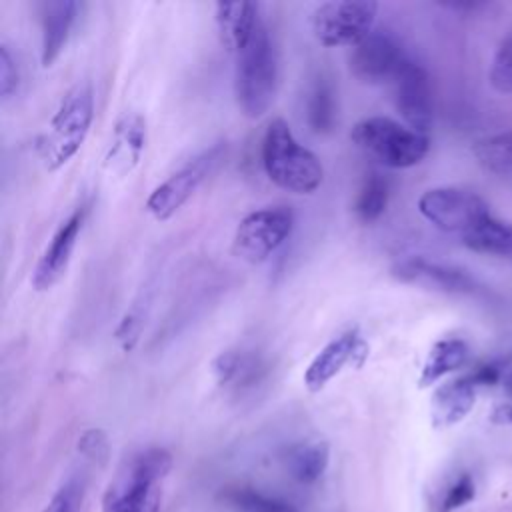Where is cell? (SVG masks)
<instances>
[{"instance_id":"obj_1","label":"cell","mask_w":512,"mask_h":512,"mask_svg":"<svg viewBox=\"0 0 512 512\" xmlns=\"http://www.w3.org/2000/svg\"><path fill=\"white\" fill-rule=\"evenodd\" d=\"M262 168L270 182L294 194H312L324 180L318 156L302 146L288 122L274 118L262 136Z\"/></svg>"},{"instance_id":"obj_2","label":"cell","mask_w":512,"mask_h":512,"mask_svg":"<svg viewBox=\"0 0 512 512\" xmlns=\"http://www.w3.org/2000/svg\"><path fill=\"white\" fill-rule=\"evenodd\" d=\"M276 88L278 56L262 22L250 44L236 54L234 96L240 112L250 120L264 116L274 102Z\"/></svg>"},{"instance_id":"obj_3","label":"cell","mask_w":512,"mask_h":512,"mask_svg":"<svg viewBox=\"0 0 512 512\" xmlns=\"http://www.w3.org/2000/svg\"><path fill=\"white\" fill-rule=\"evenodd\" d=\"M94 118V92L88 82L72 86L60 100L44 134L38 140V154L46 170L62 168L84 144Z\"/></svg>"},{"instance_id":"obj_4","label":"cell","mask_w":512,"mask_h":512,"mask_svg":"<svg viewBox=\"0 0 512 512\" xmlns=\"http://www.w3.org/2000/svg\"><path fill=\"white\" fill-rule=\"evenodd\" d=\"M350 138L360 150L376 158L380 164L400 170L420 164L430 150L426 134L386 116H372L356 122Z\"/></svg>"},{"instance_id":"obj_5","label":"cell","mask_w":512,"mask_h":512,"mask_svg":"<svg viewBox=\"0 0 512 512\" xmlns=\"http://www.w3.org/2000/svg\"><path fill=\"white\" fill-rule=\"evenodd\" d=\"M172 456L164 448H150L138 454L128 470L110 482L102 510L104 512H130L146 504L152 496H156V484L170 472Z\"/></svg>"},{"instance_id":"obj_6","label":"cell","mask_w":512,"mask_h":512,"mask_svg":"<svg viewBox=\"0 0 512 512\" xmlns=\"http://www.w3.org/2000/svg\"><path fill=\"white\" fill-rule=\"evenodd\" d=\"M294 212L286 206H266L246 214L236 226L232 250L238 258L260 264L268 260L292 234Z\"/></svg>"},{"instance_id":"obj_7","label":"cell","mask_w":512,"mask_h":512,"mask_svg":"<svg viewBox=\"0 0 512 512\" xmlns=\"http://www.w3.org/2000/svg\"><path fill=\"white\" fill-rule=\"evenodd\" d=\"M376 14L378 4L372 0L324 2L312 14V32L322 46L354 48L372 32Z\"/></svg>"},{"instance_id":"obj_8","label":"cell","mask_w":512,"mask_h":512,"mask_svg":"<svg viewBox=\"0 0 512 512\" xmlns=\"http://www.w3.org/2000/svg\"><path fill=\"white\" fill-rule=\"evenodd\" d=\"M224 156L226 142H216L196 154L180 170H176L170 178L152 190L146 200V210L160 222L172 218L192 198L198 186L214 172Z\"/></svg>"},{"instance_id":"obj_9","label":"cell","mask_w":512,"mask_h":512,"mask_svg":"<svg viewBox=\"0 0 512 512\" xmlns=\"http://www.w3.org/2000/svg\"><path fill=\"white\" fill-rule=\"evenodd\" d=\"M418 210L436 228L460 238L490 216L488 204L478 194L454 186L426 190L418 198Z\"/></svg>"},{"instance_id":"obj_10","label":"cell","mask_w":512,"mask_h":512,"mask_svg":"<svg viewBox=\"0 0 512 512\" xmlns=\"http://www.w3.org/2000/svg\"><path fill=\"white\" fill-rule=\"evenodd\" d=\"M406 56L394 36L382 30H372L362 42H358L348 58L352 76L364 84L392 82Z\"/></svg>"},{"instance_id":"obj_11","label":"cell","mask_w":512,"mask_h":512,"mask_svg":"<svg viewBox=\"0 0 512 512\" xmlns=\"http://www.w3.org/2000/svg\"><path fill=\"white\" fill-rule=\"evenodd\" d=\"M390 86L394 106L406 126L426 134L432 126V88L426 70L418 62L406 58Z\"/></svg>"},{"instance_id":"obj_12","label":"cell","mask_w":512,"mask_h":512,"mask_svg":"<svg viewBox=\"0 0 512 512\" xmlns=\"http://www.w3.org/2000/svg\"><path fill=\"white\" fill-rule=\"evenodd\" d=\"M368 358V344L364 342L358 328H350L330 340L308 364L304 372V386L310 392H320L326 384L336 378L346 366L360 368Z\"/></svg>"},{"instance_id":"obj_13","label":"cell","mask_w":512,"mask_h":512,"mask_svg":"<svg viewBox=\"0 0 512 512\" xmlns=\"http://www.w3.org/2000/svg\"><path fill=\"white\" fill-rule=\"evenodd\" d=\"M144 146L146 120L134 110L124 112L112 128V138L104 154V168L114 176L130 174L138 166Z\"/></svg>"},{"instance_id":"obj_14","label":"cell","mask_w":512,"mask_h":512,"mask_svg":"<svg viewBox=\"0 0 512 512\" xmlns=\"http://www.w3.org/2000/svg\"><path fill=\"white\" fill-rule=\"evenodd\" d=\"M392 276L400 282L424 284L452 294H474L478 290L476 280L460 268L430 262L422 256H410L392 268Z\"/></svg>"},{"instance_id":"obj_15","label":"cell","mask_w":512,"mask_h":512,"mask_svg":"<svg viewBox=\"0 0 512 512\" xmlns=\"http://www.w3.org/2000/svg\"><path fill=\"white\" fill-rule=\"evenodd\" d=\"M84 214L82 210H76L68 216V220L62 222V226L52 236L50 244L46 246L44 254L40 256L34 274H32V286L36 290H48L52 288L66 272V266L70 262V256L74 252L78 234L82 230Z\"/></svg>"},{"instance_id":"obj_16","label":"cell","mask_w":512,"mask_h":512,"mask_svg":"<svg viewBox=\"0 0 512 512\" xmlns=\"http://www.w3.org/2000/svg\"><path fill=\"white\" fill-rule=\"evenodd\" d=\"M40 10V62L44 68L52 66L64 46L76 22L78 2L74 0H48L38 4Z\"/></svg>"},{"instance_id":"obj_17","label":"cell","mask_w":512,"mask_h":512,"mask_svg":"<svg viewBox=\"0 0 512 512\" xmlns=\"http://www.w3.org/2000/svg\"><path fill=\"white\" fill-rule=\"evenodd\" d=\"M258 4L254 2H218L216 4V28L222 46L234 56L242 52L256 30L262 26Z\"/></svg>"},{"instance_id":"obj_18","label":"cell","mask_w":512,"mask_h":512,"mask_svg":"<svg viewBox=\"0 0 512 512\" xmlns=\"http://www.w3.org/2000/svg\"><path fill=\"white\" fill-rule=\"evenodd\" d=\"M476 386L468 376L444 382L432 394L430 420L436 430L462 422L476 402Z\"/></svg>"},{"instance_id":"obj_19","label":"cell","mask_w":512,"mask_h":512,"mask_svg":"<svg viewBox=\"0 0 512 512\" xmlns=\"http://www.w3.org/2000/svg\"><path fill=\"white\" fill-rule=\"evenodd\" d=\"M468 362V344L460 338H444L438 340L422 366L420 378H418V386L426 388L436 384L440 378H444L446 374L462 368Z\"/></svg>"},{"instance_id":"obj_20","label":"cell","mask_w":512,"mask_h":512,"mask_svg":"<svg viewBox=\"0 0 512 512\" xmlns=\"http://www.w3.org/2000/svg\"><path fill=\"white\" fill-rule=\"evenodd\" d=\"M330 448L326 442H298L290 446L284 454V464L292 478L300 484L316 482L328 468Z\"/></svg>"},{"instance_id":"obj_21","label":"cell","mask_w":512,"mask_h":512,"mask_svg":"<svg viewBox=\"0 0 512 512\" xmlns=\"http://www.w3.org/2000/svg\"><path fill=\"white\" fill-rule=\"evenodd\" d=\"M338 106L334 86L326 76H316L306 94V120L316 134H330L336 126Z\"/></svg>"},{"instance_id":"obj_22","label":"cell","mask_w":512,"mask_h":512,"mask_svg":"<svg viewBox=\"0 0 512 512\" xmlns=\"http://www.w3.org/2000/svg\"><path fill=\"white\" fill-rule=\"evenodd\" d=\"M462 244L478 254L508 256L512 254V224L502 222L490 214L476 228L462 236Z\"/></svg>"},{"instance_id":"obj_23","label":"cell","mask_w":512,"mask_h":512,"mask_svg":"<svg viewBox=\"0 0 512 512\" xmlns=\"http://www.w3.org/2000/svg\"><path fill=\"white\" fill-rule=\"evenodd\" d=\"M388 198H390L388 180L376 172L368 174L356 194L354 214L362 222H376L384 214L388 206Z\"/></svg>"},{"instance_id":"obj_24","label":"cell","mask_w":512,"mask_h":512,"mask_svg":"<svg viewBox=\"0 0 512 512\" xmlns=\"http://www.w3.org/2000/svg\"><path fill=\"white\" fill-rule=\"evenodd\" d=\"M476 160L490 172L512 174V130L486 136L472 146Z\"/></svg>"},{"instance_id":"obj_25","label":"cell","mask_w":512,"mask_h":512,"mask_svg":"<svg viewBox=\"0 0 512 512\" xmlns=\"http://www.w3.org/2000/svg\"><path fill=\"white\" fill-rule=\"evenodd\" d=\"M224 498L238 512H298L292 504L264 496L252 488H232Z\"/></svg>"},{"instance_id":"obj_26","label":"cell","mask_w":512,"mask_h":512,"mask_svg":"<svg viewBox=\"0 0 512 512\" xmlns=\"http://www.w3.org/2000/svg\"><path fill=\"white\" fill-rule=\"evenodd\" d=\"M84 494H86L84 478L72 476L54 492L44 512H80Z\"/></svg>"},{"instance_id":"obj_27","label":"cell","mask_w":512,"mask_h":512,"mask_svg":"<svg viewBox=\"0 0 512 512\" xmlns=\"http://www.w3.org/2000/svg\"><path fill=\"white\" fill-rule=\"evenodd\" d=\"M490 84L502 94H512V36H508L496 50L490 66Z\"/></svg>"},{"instance_id":"obj_28","label":"cell","mask_w":512,"mask_h":512,"mask_svg":"<svg viewBox=\"0 0 512 512\" xmlns=\"http://www.w3.org/2000/svg\"><path fill=\"white\" fill-rule=\"evenodd\" d=\"M246 370V358L236 352H222L212 362V374L220 386L238 380L242 374H246Z\"/></svg>"},{"instance_id":"obj_29","label":"cell","mask_w":512,"mask_h":512,"mask_svg":"<svg viewBox=\"0 0 512 512\" xmlns=\"http://www.w3.org/2000/svg\"><path fill=\"white\" fill-rule=\"evenodd\" d=\"M474 494H476V488L470 474H460L446 490V496L442 500V512H454L466 506L468 502L474 500Z\"/></svg>"},{"instance_id":"obj_30","label":"cell","mask_w":512,"mask_h":512,"mask_svg":"<svg viewBox=\"0 0 512 512\" xmlns=\"http://www.w3.org/2000/svg\"><path fill=\"white\" fill-rule=\"evenodd\" d=\"M78 452L82 456H86L88 460L92 462H98V464H104L106 458H108V438L102 430L98 428H90V430H84L82 436L78 438Z\"/></svg>"},{"instance_id":"obj_31","label":"cell","mask_w":512,"mask_h":512,"mask_svg":"<svg viewBox=\"0 0 512 512\" xmlns=\"http://www.w3.org/2000/svg\"><path fill=\"white\" fill-rule=\"evenodd\" d=\"M20 84L18 64L6 44L0 46V96L6 100L10 98Z\"/></svg>"},{"instance_id":"obj_32","label":"cell","mask_w":512,"mask_h":512,"mask_svg":"<svg viewBox=\"0 0 512 512\" xmlns=\"http://www.w3.org/2000/svg\"><path fill=\"white\" fill-rule=\"evenodd\" d=\"M502 368H504V364L494 360V362H486V364L476 366V368H474L470 374H466V376L474 382L476 388H480V386H494V384H498L500 378H502Z\"/></svg>"},{"instance_id":"obj_33","label":"cell","mask_w":512,"mask_h":512,"mask_svg":"<svg viewBox=\"0 0 512 512\" xmlns=\"http://www.w3.org/2000/svg\"><path fill=\"white\" fill-rule=\"evenodd\" d=\"M490 420H492L494 424H512V404H508V402H498V404L492 408Z\"/></svg>"},{"instance_id":"obj_34","label":"cell","mask_w":512,"mask_h":512,"mask_svg":"<svg viewBox=\"0 0 512 512\" xmlns=\"http://www.w3.org/2000/svg\"><path fill=\"white\" fill-rule=\"evenodd\" d=\"M160 498H158V494L156 496H152L146 504H142L140 508H136V510H130V512H158V508H160Z\"/></svg>"},{"instance_id":"obj_35","label":"cell","mask_w":512,"mask_h":512,"mask_svg":"<svg viewBox=\"0 0 512 512\" xmlns=\"http://www.w3.org/2000/svg\"><path fill=\"white\" fill-rule=\"evenodd\" d=\"M508 390H510V392H512V376H510V378H508Z\"/></svg>"}]
</instances>
